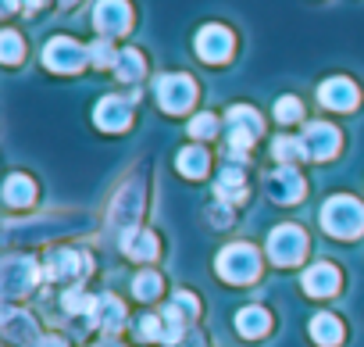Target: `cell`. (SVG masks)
I'll list each match as a JSON object with an SVG mask.
<instances>
[{
    "instance_id": "obj_13",
    "label": "cell",
    "mask_w": 364,
    "mask_h": 347,
    "mask_svg": "<svg viewBox=\"0 0 364 347\" xmlns=\"http://www.w3.org/2000/svg\"><path fill=\"white\" fill-rule=\"evenodd\" d=\"M197 54L211 65H222L232 58V33L225 26H204L197 33Z\"/></svg>"
},
{
    "instance_id": "obj_30",
    "label": "cell",
    "mask_w": 364,
    "mask_h": 347,
    "mask_svg": "<svg viewBox=\"0 0 364 347\" xmlns=\"http://www.w3.org/2000/svg\"><path fill=\"white\" fill-rule=\"evenodd\" d=\"M114 61H118V54H114V47H111L107 36L97 40V43H90V65H97V68H114Z\"/></svg>"
},
{
    "instance_id": "obj_27",
    "label": "cell",
    "mask_w": 364,
    "mask_h": 347,
    "mask_svg": "<svg viewBox=\"0 0 364 347\" xmlns=\"http://www.w3.org/2000/svg\"><path fill=\"white\" fill-rule=\"evenodd\" d=\"M132 294L139 297V301H157L161 297V276L157 272H139L136 279H132Z\"/></svg>"
},
{
    "instance_id": "obj_22",
    "label": "cell",
    "mask_w": 364,
    "mask_h": 347,
    "mask_svg": "<svg viewBox=\"0 0 364 347\" xmlns=\"http://www.w3.org/2000/svg\"><path fill=\"white\" fill-rule=\"evenodd\" d=\"M4 201H8V208H29L33 201H36V187H33V180L29 176H8V183H4Z\"/></svg>"
},
{
    "instance_id": "obj_21",
    "label": "cell",
    "mask_w": 364,
    "mask_h": 347,
    "mask_svg": "<svg viewBox=\"0 0 364 347\" xmlns=\"http://www.w3.org/2000/svg\"><path fill=\"white\" fill-rule=\"evenodd\" d=\"M236 329H240V336L257 340V336H264V333L272 329V315H268L264 308H257V304H247V308H240V315H236Z\"/></svg>"
},
{
    "instance_id": "obj_26",
    "label": "cell",
    "mask_w": 364,
    "mask_h": 347,
    "mask_svg": "<svg viewBox=\"0 0 364 347\" xmlns=\"http://www.w3.org/2000/svg\"><path fill=\"white\" fill-rule=\"evenodd\" d=\"M272 154H275V161H279V165H296L300 157H307V150H304V140H300V136H279V140L272 143Z\"/></svg>"
},
{
    "instance_id": "obj_12",
    "label": "cell",
    "mask_w": 364,
    "mask_h": 347,
    "mask_svg": "<svg viewBox=\"0 0 364 347\" xmlns=\"http://www.w3.org/2000/svg\"><path fill=\"white\" fill-rule=\"evenodd\" d=\"M93 26H97L104 36H122V33H129V26H132V8L125 4V0H97Z\"/></svg>"
},
{
    "instance_id": "obj_38",
    "label": "cell",
    "mask_w": 364,
    "mask_h": 347,
    "mask_svg": "<svg viewBox=\"0 0 364 347\" xmlns=\"http://www.w3.org/2000/svg\"><path fill=\"white\" fill-rule=\"evenodd\" d=\"M26 8H29V11H36V8H43V0H26Z\"/></svg>"
},
{
    "instance_id": "obj_23",
    "label": "cell",
    "mask_w": 364,
    "mask_h": 347,
    "mask_svg": "<svg viewBox=\"0 0 364 347\" xmlns=\"http://www.w3.org/2000/svg\"><path fill=\"white\" fill-rule=\"evenodd\" d=\"M311 336H314V343H321V347H336V343L343 340V322H339L336 315L321 311V315L311 318Z\"/></svg>"
},
{
    "instance_id": "obj_10",
    "label": "cell",
    "mask_w": 364,
    "mask_h": 347,
    "mask_svg": "<svg viewBox=\"0 0 364 347\" xmlns=\"http://www.w3.org/2000/svg\"><path fill=\"white\" fill-rule=\"evenodd\" d=\"M264 190L275 204H296L304 197V176L296 172V165H279L264 176Z\"/></svg>"
},
{
    "instance_id": "obj_18",
    "label": "cell",
    "mask_w": 364,
    "mask_h": 347,
    "mask_svg": "<svg viewBox=\"0 0 364 347\" xmlns=\"http://www.w3.org/2000/svg\"><path fill=\"white\" fill-rule=\"evenodd\" d=\"M300 286H304V294H311V297H332V294L339 290V269L328 265V261H318V265H311V269L304 272Z\"/></svg>"
},
{
    "instance_id": "obj_20",
    "label": "cell",
    "mask_w": 364,
    "mask_h": 347,
    "mask_svg": "<svg viewBox=\"0 0 364 347\" xmlns=\"http://www.w3.org/2000/svg\"><path fill=\"white\" fill-rule=\"evenodd\" d=\"M118 244H122L125 258H132V261H139V265L157 258V237H154L150 229H143V226H136V229H129L125 237H118Z\"/></svg>"
},
{
    "instance_id": "obj_40",
    "label": "cell",
    "mask_w": 364,
    "mask_h": 347,
    "mask_svg": "<svg viewBox=\"0 0 364 347\" xmlns=\"http://www.w3.org/2000/svg\"><path fill=\"white\" fill-rule=\"evenodd\" d=\"M97 347H122V343H114V340H104V343H97Z\"/></svg>"
},
{
    "instance_id": "obj_6",
    "label": "cell",
    "mask_w": 364,
    "mask_h": 347,
    "mask_svg": "<svg viewBox=\"0 0 364 347\" xmlns=\"http://www.w3.org/2000/svg\"><path fill=\"white\" fill-rule=\"evenodd\" d=\"M86 61H90V47H79V43L68 40V36H54V40H47V47H43V65H47L50 72L72 76V72H79Z\"/></svg>"
},
{
    "instance_id": "obj_24",
    "label": "cell",
    "mask_w": 364,
    "mask_h": 347,
    "mask_svg": "<svg viewBox=\"0 0 364 347\" xmlns=\"http://www.w3.org/2000/svg\"><path fill=\"white\" fill-rule=\"evenodd\" d=\"M175 165H178V172H182L186 180H200V176H208L211 157H208V150H204V147H186V150H178Z\"/></svg>"
},
{
    "instance_id": "obj_7",
    "label": "cell",
    "mask_w": 364,
    "mask_h": 347,
    "mask_svg": "<svg viewBox=\"0 0 364 347\" xmlns=\"http://www.w3.org/2000/svg\"><path fill=\"white\" fill-rule=\"evenodd\" d=\"M304 254H307V233L300 226H279V229H272V237H268V258L275 265L289 269Z\"/></svg>"
},
{
    "instance_id": "obj_16",
    "label": "cell",
    "mask_w": 364,
    "mask_h": 347,
    "mask_svg": "<svg viewBox=\"0 0 364 347\" xmlns=\"http://www.w3.org/2000/svg\"><path fill=\"white\" fill-rule=\"evenodd\" d=\"M93 122H97V129H104V133H125L129 122H132V108H129V100H122V97H104V100L97 104V111H93Z\"/></svg>"
},
{
    "instance_id": "obj_32",
    "label": "cell",
    "mask_w": 364,
    "mask_h": 347,
    "mask_svg": "<svg viewBox=\"0 0 364 347\" xmlns=\"http://www.w3.org/2000/svg\"><path fill=\"white\" fill-rule=\"evenodd\" d=\"M275 118H279L282 125H293V122H300V118H304V108H300V100H296V97H279V100H275Z\"/></svg>"
},
{
    "instance_id": "obj_19",
    "label": "cell",
    "mask_w": 364,
    "mask_h": 347,
    "mask_svg": "<svg viewBox=\"0 0 364 347\" xmlns=\"http://www.w3.org/2000/svg\"><path fill=\"white\" fill-rule=\"evenodd\" d=\"M215 194H218V201H222V204H229V208H232V204H240V201L247 197V176H243V165H240V161H229V165L222 168Z\"/></svg>"
},
{
    "instance_id": "obj_14",
    "label": "cell",
    "mask_w": 364,
    "mask_h": 347,
    "mask_svg": "<svg viewBox=\"0 0 364 347\" xmlns=\"http://www.w3.org/2000/svg\"><path fill=\"white\" fill-rule=\"evenodd\" d=\"M318 100H321L325 108H332V111H353V108H357V100H360V90L353 86V79L332 76V79H325V83H321Z\"/></svg>"
},
{
    "instance_id": "obj_39",
    "label": "cell",
    "mask_w": 364,
    "mask_h": 347,
    "mask_svg": "<svg viewBox=\"0 0 364 347\" xmlns=\"http://www.w3.org/2000/svg\"><path fill=\"white\" fill-rule=\"evenodd\" d=\"M15 8H18V0H4V11H8V15H11Z\"/></svg>"
},
{
    "instance_id": "obj_34",
    "label": "cell",
    "mask_w": 364,
    "mask_h": 347,
    "mask_svg": "<svg viewBox=\"0 0 364 347\" xmlns=\"http://www.w3.org/2000/svg\"><path fill=\"white\" fill-rule=\"evenodd\" d=\"M171 304H178V308L186 311L190 318H193V315L200 311V301H197V297H193L190 290H175V294H171Z\"/></svg>"
},
{
    "instance_id": "obj_25",
    "label": "cell",
    "mask_w": 364,
    "mask_h": 347,
    "mask_svg": "<svg viewBox=\"0 0 364 347\" xmlns=\"http://www.w3.org/2000/svg\"><path fill=\"white\" fill-rule=\"evenodd\" d=\"M143 72H146V61H143V54L139 51H118V61H114V76L122 79V83H136V79H143Z\"/></svg>"
},
{
    "instance_id": "obj_33",
    "label": "cell",
    "mask_w": 364,
    "mask_h": 347,
    "mask_svg": "<svg viewBox=\"0 0 364 347\" xmlns=\"http://www.w3.org/2000/svg\"><path fill=\"white\" fill-rule=\"evenodd\" d=\"M215 133H218V118H215L211 111H200V115L190 118V136H197V140H211Z\"/></svg>"
},
{
    "instance_id": "obj_2",
    "label": "cell",
    "mask_w": 364,
    "mask_h": 347,
    "mask_svg": "<svg viewBox=\"0 0 364 347\" xmlns=\"http://www.w3.org/2000/svg\"><path fill=\"white\" fill-rule=\"evenodd\" d=\"M215 269H218V276H222L225 283L243 286V283H254V279L261 276V254H257V247H250V244H229V247H222V254L215 258Z\"/></svg>"
},
{
    "instance_id": "obj_15",
    "label": "cell",
    "mask_w": 364,
    "mask_h": 347,
    "mask_svg": "<svg viewBox=\"0 0 364 347\" xmlns=\"http://www.w3.org/2000/svg\"><path fill=\"white\" fill-rule=\"evenodd\" d=\"M0 329H4V336L15 340V343H33L36 347L43 340L40 329H36V318L29 311H22V308H4V315H0Z\"/></svg>"
},
{
    "instance_id": "obj_5",
    "label": "cell",
    "mask_w": 364,
    "mask_h": 347,
    "mask_svg": "<svg viewBox=\"0 0 364 347\" xmlns=\"http://www.w3.org/2000/svg\"><path fill=\"white\" fill-rule=\"evenodd\" d=\"M40 279V269L29 254H4V265H0V290L4 297H26Z\"/></svg>"
},
{
    "instance_id": "obj_28",
    "label": "cell",
    "mask_w": 364,
    "mask_h": 347,
    "mask_svg": "<svg viewBox=\"0 0 364 347\" xmlns=\"http://www.w3.org/2000/svg\"><path fill=\"white\" fill-rule=\"evenodd\" d=\"M61 304H65L72 315H79V311L93 315V304H97V297H90L82 286H72V290H65V294H61Z\"/></svg>"
},
{
    "instance_id": "obj_17",
    "label": "cell",
    "mask_w": 364,
    "mask_h": 347,
    "mask_svg": "<svg viewBox=\"0 0 364 347\" xmlns=\"http://www.w3.org/2000/svg\"><path fill=\"white\" fill-rule=\"evenodd\" d=\"M90 326H97L100 333L107 336H118L122 326H125V308L114 294H100L97 304H93V315H90Z\"/></svg>"
},
{
    "instance_id": "obj_29",
    "label": "cell",
    "mask_w": 364,
    "mask_h": 347,
    "mask_svg": "<svg viewBox=\"0 0 364 347\" xmlns=\"http://www.w3.org/2000/svg\"><path fill=\"white\" fill-rule=\"evenodd\" d=\"M0 58H4L8 65H18V61H22V36H18L15 29L0 33Z\"/></svg>"
},
{
    "instance_id": "obj_4",
    "label": "cell",
    "mask_w": 364,
    "mask_h": 347,
    "mask_svg": "<svg viewBox=\"0 0 364 347\" xmlns=\"http://www.w3.org/2000/svg\"><path fill=\"white\" fill-rule=\"evenodd\" d=\"M154 93H157V104L168 115H182V111H190L193 100H197V83L186 72H168V76H161L154 83Z\"/></svg>"
},
{
    "instance_id": "obj_41",
    "label": "cell",
    "mask_w": 364,
    "mask_h": 347,
    "mask_svg": "<svg viewBox=\"0 0 364 347\" xmlns=\"http://www.w3.org/2000/svg\"><path fill=\"white\" fill-rule=\"evenodd\" d=\"M61 4H65V8H72V4H75V0H61Z\"/></svg>"
},
{
    "instance_id": "obj_37",
    "label": "cell",
    "mask_w": 364,
    "mask_h": 347,
    "mask_svg": "<svg viewBox=\"0 0 364 347\" xmlns=\"http://www.w3.org/2000/svg\"><path fill=\"white\" fill-rule=\"evenodd\" d=\"M36 347H68V343H65L61 336H43V340H40Z\"/></svg>"
},
{
    "instance_id": "obj_36",
    "label": "cell",
    "mask_w": 364,
    "mask_h": 347,
    "mask_svg": "<svg viewBox=\"0 0 364 347\" xmlns=\"http://www.w3.org/2000/svg\"><path fill=\"white\" fill-rule=\"evenodd\" d=\"M175 347H204V336L200 333H186V340H178Z\"/></svg>"
},
{
    "instance_id": "obj_3",
    "label": "cell",
    "mask_w": 364,
    "mask_h": 347,
    "mask_svg": "<svg viewBox=\"0 0 364 347\" xmlns=\"http://www.w3.org/2000/svg\"><path fill=\"white\" fill-rule=\"evenodd\" d=\"M225 122H229V150H225V154H229L232 161H240V165H243V157H247L250 143L261 136L264 122H261V115H257L254 108H247V104L229 108Z\"/></svg>"
},
{
    "instance_id": "obj_1",
    "label": "cell",
    "mask_w": 364,
    "mask_h": 347,
    "mask_svg": "<svg viewBox=\"0 0 364 347\" xmlns=\"http://www.w3.org/2000/svg\"><path fill=\"white\" fill-rule=\"evenodd\" d=\"M321 226L336 240H353V237L364 233V204L357 197H346V194L343 197H332L321 208Z\"/></svg>"
},
{
    "instance_id": "obj_31",
    "label": "cell",
    "mask_w": 364,
    "mask_h": 347,
    "mask_svg": "<svg viewBox=\"0 0 364 347\" xmlns=\"http://www.w3.org/2000/svg\"><path fill=\"white\" fill-rule=\"evenodd\" d=\"M136 336L146 340V343L164 340V318H157V315H139V322H136Z\"/></svg>"
},
{
    "instance_id": "obj_9",
    "label": "cell",
    "mask_w": 364,
    "mask_h": 347,
    "mask_svg": "<svg viewBox=\"0 0 364 347\" xmlns=\"http://www.w3.org/2000/svg\"><path fill=\"white\" fill-rule=\"evenodd\" d=\"M90 269H93V261L72 247H54V251H47V261H43L47 279H79V276H90Z\"/></svg>"
},
{
    "instance_id": "obj_35",
    "label": "cell",
    "mask_w": 364,
    "mask_h": 347,
    "mask_svg": "<svg viewBox=\"0 0 364 347\" xmlns=\"http://www.w3.org/2000/svg\"><path fill=\"white\" fill-rule=\"evenodd\" d=\"M211 219H215V226H229L232 222V208L218 201V208H211Z\"/></svg>"
},
{
    "instance_id": "obj_11",
    "label": "cell",
    "mask_w": 364,
    "mask_h": 347,
    "mask_svg": "<svg viewBox=\"0 0 364 347\" xmlns=\"http://www.w3.org/2000/svg\"><path fill=\"white\" fill-rule=\"evenodd\" d=\"M304 150H307V157H314V161H328V157H336L339 154V129L336 125H328V122H311L307 129H304Z\"/></svg>"
},
{
    "instance_id": "obj_8",
    "label": "cell",
    "mask_w": 364,
    "mask_h": 347,
    "mask_svg": "<svg viewBox=\"0 0 364 347\" xmlns=\"http://www.w3.org/2000/svg\"><path fill=\"white\" fill-rule=\"evenodd\" d=\"M139 215H143V190L136 183H129V187H122L114 194V204H111V226H114V233L125 237L129 229H136L139 226Z\"/></svg>"
}]
</instances>
